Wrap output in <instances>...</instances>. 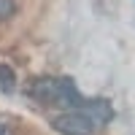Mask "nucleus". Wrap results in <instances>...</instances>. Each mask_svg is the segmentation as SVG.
Returning a JSON list of instances; mask_svg holds the SVG:
<instances>
[{
    "instance_id": "1",
    "label": "nucleus",
    "mask_w": 135,
    "mask_h": 135,
    "mask_svg": "<svg viewBox=\"0 0 135 135\" xmlns=\"http://www.w3.org/2000/svg\"><path fill=\"white\" fill-rule=\"evenodd\" d=\"M54 130H57L60 135H95V127L97 122L86 114V111L81 108H73V111H65V114H60L57 119L51 122Z\"/></svg>"
},
{
    "instance_id": "2",
    "label": "nucleus",
    "mask_w": 135,
    "mask_h": 135,
    "mask_svg": "<svg viewBox=\"0 0 135 135\" xmlns=\"http://www.w3.org/2000/svg\"><path fill=\"white\" fill-rule=\"evenodd\" d=\"M32 95L46 105H60V78H41V81H35Z\"/></svg>"
},
{
    "instance_id": "3",
    "label": "nucleus",
    "mask_w": 135,
    "mask_h": 135,
    "mask_svg": "<svg viewBox=\"0 0 135 135\" xmlns=\"http://www.w3.org/2000/svg\"><path fill=\"white\" fill-rule=\"evenodd\" d=\"M84 111H86L95 122H108V119H111V105L105 103V100H86Z\"/></svg>"
},
{
    "instance_id": "4",
    "label": "nucleus",
    "mask_w": 135,
    "mask_h": 135,
    "mask_svg": "<svg viewBox=\"0 0 135 135\" xmlns=\"http://www.w3.org/2000/svg\"><path fill=\"white\" fill-rule=\"evenodd\" d=\"M14 86H16L14 70H11L8 65H0V89H3V92H14Z\"/></svg>"
},
{
    "instance_id": "5",
    "label": "nucleus",
    "mask_w": 135,
    "mask_h": 135,
    "mask_svg": "<svg viewBox=\"0 0 135 135\" xmlns=\"http://www.w3.org/2000/svg\"><path fill=\"white\" fill-rule=\"evenodd\" d=\"M16 14V3L14 0H0V22H6Z\"/></svg>"
},
{
    "instance_id": "6",
    "label": "nucleus",
    "mask_w": 135,
    "mask_h": 135,
    "mask_svg": "<svg viewBox=\"0 0 135 135\" xmlns=\"http://www.w3.org/2000/svg\"><path fill=\"white\" fill-rule=\"evenodd\" d=\"M0 135H8V130H6V127H3V124H0Z\"/></svg>"
}]
</instances>
